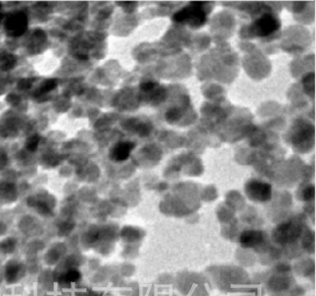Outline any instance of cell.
I'll use <instances>...</instances> for the list:
<instances>
[{"label": "cell", "instance_id": "8", "mask_svg": "<svg viewBox=\"0 0 316 296\" xmlns=\"http://www.w3.org/2000/svg\"><path fill=\"white\" fill-rule=\"evenodd\" d=\"M57 86V82L55 80H49V81H46L40 88V93H46V92H49L51 90H53L54 88H56Z\"/></svg>", "mask_w": 316, "mask_h": 296}, {"label": "cell", "instance_id": "3", "mask_svg": "<svg viewBox=\"0 0 316 296\" xmlns=\"http://www.w3.org/2000/svg\"><path fill=\"white\" fill-rule=\"evenodd\" d=\"M246 192L250 199L258 202H265L271 197L270 185L258 180H252L246 185Z\"/></svg>", "mask_w": 316, "mask_h": 296}, {"label": "cell", "instance_id": "6", "mask_svg": "<svg viewBox=\"0 0 316 296\" xmlns=\"http://www.w3.org/2000/svg\"><path fill=\"white\" fill-rule=\"evenodd\" d=\"M263 241L262 234L260 232H246L242 238V242H245L248 246H255Z\"/></svg>", "mask_w": 316, "mask_h": 296}, {"label": "cell", "instance_id": "7", "mask_svg": "<svg viewBox=\"0 0 316 296\" xmlns=\"http://www.w3.org/2000/svg\"><path fill=\"white\" fill-rule=\"evenodd\" d=\"M16 63L15 57L7 54H3L0 56V68L2 70H9L11 69L14 64Z\"/></svg>", "mask_w": 316, "mask_h": 296}, {"label": "cell", "instance_id": "10", "mask_svg": "<svg viewBox=\"0 0 316 296\" xmlns=\"http://www.w3.org/2000/svg\"><path fill=\"white\" fill-rule=\"evenodd\" d=\"M0 19H1V15H0Z\"/></svg>", "mask_w": 316, "mask_h": 296}, {"label": "cell", "instance_id": "9", "mask_svg": "<svg viewBox=\"0 0 316 296\" xmlns=\"http://www.w3.org/2000/svg\"><path fill=\"white\" fill-rule=\"evenodd\" d=\"M39 139H40V138H39L38 135H34V136H32V137H30L28 139V141H27V148H28L29 150H31V151L36 150V148L38 146Z\"/></svg>", "mask_w": 316, "mask_h": 296}, {"label": "cell", "instance_id": "5", "mask_svg": "<svg viewBox=\"0 0 316 296\" xmlns=\"http://www.w3.org/2000/svg\"><path fill=\"white\" fill-rule=\"evenodd\" d=\"M133 148H134V143L132 142H129V141L118 142L111 148V150L109 152V157L110 159L116 162L125 161L130 157L131 152L132 151Z\"/></svg>", "mask_w": 316, "mask_h": 296}, {"label": "cell", "instance_id": "1", "mask_svg": "<svg viewBox=\"0 0 316 296\" xmlns=\"http://www.w3.org/2000/svg\"><path fill=\"white\" fill-rule=\"evenodd\" d=\"M205 3L203 2H191L188 6L184 7L173 15V20L180 23L188 24L192 27H199L205 24L207 14L204 9Z\"/></svg>", "mask_w": 316, "mask_h": 296}, {"label": "cell", "instance_id": "4", "mask_svg": "<svg viewBox=\"0 0 316 296\" xmlns=\"http://www.w3.org/2000/svg\"><path fill=\"white\" fill-rule=\"evenodd\" d=\"M5 29L10 36H20L27 29V16L23 12L10 14L5 21Z\"/></svg>", "mask_w": 316, "mask_h": 296}, {"label": "cell", "instance_id": "2", "mask_svg": "<svg viewBox=\"0 0 316 296\" xmlns=\"http://www.w3.org/2000/svg\"><path fill=\"white\" fill-rule=\"evenodd\" d=\"M280 21L272 14H263L262 17L255 20V22L251 25V32L255 36L259 37H266L275 31L280 29Z\"/></svg>", "mask_w": 316, "mask_h": 296}]
</instances>
